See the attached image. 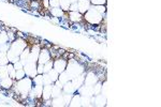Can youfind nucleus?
Here are the masks:
<instances>
[{
	"mask_svg": "<svg viewBox=\"0 0 161 107\" xmlns=\"http://www.w3.org/2000/svg\"><path fill=\"white\" fill-rule=\"evenodd\" d=\"M65 72L67 73L69 80H71V79H73V78H75L76 76L81 75V74L84 72V67L78 60L72 58V59H70L68 61L67 69H66Z\"/></svg>",
	"mask_w": 161,
	"mask_h": 107,
	"instance_id": "nucleus-2",
	"label": "nucleus"
},
{
	"mask_svg": "<svg viewBox=\"0 0 161 107\" xmlns=\"http://www.w3.org/2000/svg\"><path fill=\"white\" fill-rule=\"evenodd\" d=\"M9 63V60H8L7 54H3V55L0 57V65H7Z\"/></svg>",
	"mask_w": 161,
	"mask_h": 107,
	"instance_id": "nucleus-26",
	"label": "nucleus"
},
{
	"mask_svg": "<svg viewBox=\"0 0 161 107\" xmlns=\"http://www.w3.org/2000/svg\"><path fill=\"white\" fill-rule=\"evenodd\" d=\"M63 92H62V89H60V88H58V87H56L55 85L53 84V89H52V99L53 98H57V96H59L61 95Z\"/></svg>",
	"mask_w": 161,
	"mask_h": 107,
	"instance_id": "nucleus-18",
	"label": "nucleus"
},
{
	"mask_svg": "<svg viewBox=\"0 0 161 107\" xmlns=\"http://www.w3.org/2000/svg\"><path fill=\"white\" fill-rule=\"evenodd\" d=\"M67 64H68V59H65L63 57H57L54 59V64H53V69L56 71L58 74L62 73L66 71L67 69Z\"/></svg>",
	"mask_w": 161,
	"mask_h": 107,
	"instance_id": "nucleus-4",
	"label": "nucleus"
},
{
	"mask_svg": "<svg viewBox=\"0 0 161 107\" xmlns=\"http://www.w3.org/2000/svg\"><path fill=\"white\" fill-rule=\"evenodd\" d=\"M25 76H26V73H25L24 69H23V70H19V71H16V73H15V80H19V79H22V78H24Z\"/></svg>",
	"mask_w": 161,
	"mask_h": 107,
	"instance_id": "nucleus-23",
	"label": "nucleus"
},
{
	"mask_svg": "<svg viewBox=\"0 0 161 107\" xmlns=\"http://www.w3.org/2000/svg\"><path fill=\"white\" fill-rule=\"evenodd\" d=\"M107 0H90L91 6H106Z\"/></svg>",
	"mask_w": 161,
	"mask_h": 107,
	"instance_id": "nucleus-24",
	"label": "nucleus"
},
{
	"mask_svg": "<svg viewBox=\"0 0 161 107\" xmlns=\"http://www.w3.org/2000/svg\"><path fill=\"white\" fill-rule=\"evenodd\" d=\"M105 15H102L101 13H99L94 6H90L89 10L86 12L85 14H83V18L86 23H88L89 25H100L103 20Z\"/></svg>",
	"mask_w": 161,
	"mask_h": 107,
	"instance_id": "nucleus-3",
	"label": "nucleus"
},
{
	"mask_svg": "<svg viewBox=\"0 0 161 107\" xmlns=\"http://www.w3.org/2000/svg\"><path fill=\"white\" fill-rule=\"evenodd\" d=\"M37 73L38 74H43V73H44V64L38 63V64H37Z\"/></svg>",
	"mask_w": 161,
	"mask_h": 107,
	"instance_id": "nucleus-30",
	"label": "nucleus"
},
{
	"mask_svg": "<svg viewBox=\"0 0 161 107\" xmlns=\"http://www.w3.org/2000/svg\"><path fill=\"white\" fill-rule=\"evenodd\" d=\"M69 106L74 107V106H81V94H75L73 93V96L71 99V102L69 104Z\"/></svg>",
	"mask_w": 161,
	"mask_h": 107,
	"instance_id": "nucleus-14",
	"label": "nucleus"
},
{
	"mask_svg": "<svg viewBox=\"0 0 161 107\" xmlns=\"http://www.w3.org/2000/svg\"><path fill=\"white\" fill-rule=\"evenodd\" d=\"M10 45H11V43H10V42L0 44V53H7L8 50H9V48H10Z\"/></svg>",
	"mask_w": 161,
	"mask_h": 107,
	"instance_id": "nucleus-25",
	"label": "nucleus"
},
{
	"mask_svg": "<svg viewBox=\"0 0 161 107\" xmlns=\"http://www.w3.org/2000/svg\"><path fill=\"white\" fill-rule=\"evenodd\" d=\"M52 106H66L65 105V101H63V96L62 94L57 98H53L52 99Z\"/></svg>",
	"mask_w": 161,
	"mask_h": 107,
	"instance_id": "nucleus-15",
	"label": "nucleus"
},
{
	"mask_svg": "<svg viewBox=\"0 0 161 107\" xmlns=\"http://www.w3.org/2000/svg\"><path fill=\"white\" fill-rule=\"evenodd\" d=\"M62 96H63V101H65V105L66 106H69L71 102V99L73 96V93H62Z\"/></svg>",
	"mask_w": 161,
	"mask_h": 107,
	"instance_id": "nucleus-21",
	"label": "nucleus"
},
{
	"mask_svg": "<svg viewBox=\"0 0 161 107\" xmlns=\"http://www.w3.org/2000/svg\"><path fill=\"white\" fill-rule=\"evenodd\" d=\"M32 84L34 85H41L43 86V74H37L34 78H32Z\"/></svg>",
	"mask_w": 161,
	"mask_h": 107,
	"instance_id": "nucleus-17",
	"label": "nucleus"
},
{
	"mask_svg": "<svg viewBox=\"0 0 161 107\" xmlns=\"http://www.w3.org/2000/svg\"><path fill=\"white\" fill-rule=\"evenodd\" d=\"M30 48L29 46H27L26 48H25L24 50L22 52V54H20V56H19V61L23 63V64H26V62H27V59H28V56H29V54H30Z\"/></svg>",
	"mask_w": 161,
	"mask_h": 107,
	"instance_id": "nucleus-13",
	"label": "nucleus"
},
{
	"mask_svg": "<svg viewBox=\"0 0 161 107\" xmlns=\"http://www.w3.org/2000/svg\"><path fill=\"white\" fill-rule=\"evenodd\" d=\"M70 1H71V3H73V2H78V0H70Z\"/></svg>",
	"mask_w": 161,
	"mask_h": 107,
	"instance_id": "nucleus-32",
	"label": "nucleus"
},
{
	"mask_svg": "<svg viewBox=\"0 0 161 107\" xmlns=\"http://www.w3.org/2000/svg\"><path fill=\"white\" fill-rule=\"evenodd\" d=\"M50 2V8H58L60 4L59 0H48Z\"/></svg>",
	"mask_w": 161,
	"mask_h": 107,
	"instance_id": "nucleus-27",
	"label": "nucleus"
},
{
	"mask_svg": "<svg viewBox=\"0 0 161 107\" xmlns=\"http://www.w3.org/2000/svg\"><path fill=\"white\" fill-rule=\"evenodd\" d=\"M52 59V56H51L50 49L47 48H41L40 54H39V58H38V63H41V64H44L47 61H50Z\"/></svg>",
	"mask_w": 161,
	"mask_h": 107,
	"instance_id": "nucleus-5",
	"label": "nucleus"
},
{
	"mask_svg": "<svg viewBox=\"0 0 161 107\" xmlns=\"http://www.w3.org/2000/svg\"><path fill=\"white\" fill-rule=\"evenodd\" d=\"M8 76H9V73L7 70V65H0V79L8 77Z\"/></svg>",
	"mask_w": 161,
	"mask_h": 107,
	"instance_id": "nucleus-20",
	"label": "nucleus"
},
{
	"mask_svg": "<svg viewBox=\"0 0 161 107\" xmlns=\"http://www.w3.org/2000/svg\"><path fill=\"white\" fill-rule=\"evenodd\" d=\"M78 12L81 14H85L91 6L90 0H78Z\"/></svg>",
	"mask_w": 161,
	"mask_h": 107,
	"instance_id": "nucleus-10",
	"label": "nucleus"
},
{
	"mask_svg": "<svg viewBox=\"0 0 161 107\" xmlns=\"http://www.w3.org/2000/svg\"><path fill=\"white\" fill-rule=\"evenodd\" d=\"M99 79L97 77V75L93 72H89L86 74V77L84 79V86H87V87H94V85L97 83Z\"/></svg>",
	"mask_w": 161,
	"mask_h": 107,
	"instance_id": "nucleus-8",
	"label": "nucleus"
},
{
	"mask_svg": "<svg viewBox=\"0 0 161 107\" xmlns=\"http://www.w3.org/2000/svg\"><path fill=\"white\" fill-rule=\"evenodd\" d=\"M68 19L71 23H76V24H81L84 20L83 14H81L78 11H69L68 12Z\"/></svg>",
	"mask_w": 161,
	"mask_h": 107,
	"instance_id": "nucleus-7",
	"label": "nucleus"
},
{
	"mask_svg": "<svg viewBox=\"0 0 161 107\" xmlns=\"http://www.w3.org/2000/svg\"><path fill=\"white\" fill-rule=\"evenodd\" d=\"M28 46L27 41L23 38H16L10 45L9 50L7 52V57L9 62L15 63L19 61V56L23 50Z\"/></svg>",
	"mask_w": 161,
	"mask_h": 107,
	"instance_id": "nucleus-1",
	"label": "nucleus"
},
{
	"mask_svg": "<svg viewBox=\"0 0 161 107\" xmlns=\"http://www.w3.org/2000/svg\"><path fill=\"white\" fill-rule=\"evenodd\" d=\"M59 2H60V4H59L60 9L65 12H69V8H70V4H71L70 0H59Z\"/></svg>",
	"mask_w": 161,
	"mask_h": 107,
	"instance_id": "nucleus-16",
	"label": "nucleus"
},
{
	"mask_svg": "<svg viewBox=\"0 0 161 107\" xmlns=\"http://www.w3.org/2000/svg\"><path fill=\"white\" fill-rule=\"evenodd\" d=\"M13 83L14 79H12L11 77H4L2 79H0V87L4 88V89H11L13 87Z\"/></svg>",
	"mask_w": 161,
	"mask_h": 107,
	"instance_id": "nucleus-12",
	"label": "nucleus"
},
{
	"mask_svg": "<svg viewBox=\"0 0 161 107\" xmlns=\"http://www.w3.org/2000/svg\"><path fill=\"white\" fill-rule=\"evenodd\" d=\"M53 64H54V59H51L50 61H47L46 63H44V73L50 72V71L53 69Z\"/></svg>",
	"mask_w": 161,
	"mask_h": 107,
	"instance_id": "nucleus-22",
	"label": "nucleus"
},
{
	"mask_svg": "<svg viewBox=\"0 0 161 107\" xmlns=\"http://www.w3.org/2000/svg\"><path fill=\"white\" fill-rule=\"evenodd\" d=\"M69 11H78V2H73V3H71L70 8H69Z\"/></svg>",
	"mask_w": 161,
	"mask_h": 107,
	"instance_id": "nucleus-31",
	"label": "nucleus"
},
{
	"mask_svg": "<svg viewBox=\"0 0 161 107\" xmlns=\"http://www.w3.org/2000/svg\"><path fill=\"white\" fill-rule=\"evenodd\" d=\"M37 64L38 63H32V62H27L26 64H24V71L26 73V76L34 78L37 75Z\"/></svg>",
	"mask_w": 161,
	"mask_h": 107,
	"instance_id": "nucleus-6",
	"label": "nucleus"
},
{
	"mask_svg": "<svg viewBox=\"0 0 161 107\" xmlns=\"http://www.w3.org/2000/svg\"><path fill=\"white\" fill-rule=\"evenodd\" d=\"M52 89H53V84H48V85H43V90H42V100L46 101L52 99Z\"/></svg>",
	"mask_w": 161,
	"mask_h": 107,
	"instance_id": "nucleus-9",
	"label": "nucleus"
},
{
	"mask_svg": "<svg viewBox=\"0 0 161 107\" xmlns=\"http://www.w3.org/2000/svg\"><path fill=\"white\" fill-rule=\"evenodd\" d=\"M48 11H50V13L53 17H57V18L63 17L66 14H67V12L62 11L59 7H58V8H50V9H48Z\"/></svg>",
	"mask_w": 161,
	"mask_h": 107,
	"instance_id": "nucleus-11",
	"label": "nucleus"
},
{
	"mask_svg": "<svg viewBox=\"0 0 161 107\" xmlns=\"http://www.w3.org/2000/svg\"><path fill=\"white\" fill-rule=\"evenodd\" d=\"M13 65H14V69L16 71H19V70H23L24 69V64H23L20 61H17V62H15L13 63Z\"/></svg>",
	"mask_w": 161,
	"mask_h": 107,
	"instance_id": "nucleus-28",
	"label": "nucleus"
},
{
	"mask_svg": "<svg viewBox=\"0 0 161 107\" xmlns=\"http://www.w3.org/2000/svg\"><path fill=\"white\" fill-rule=\"evenodd\" d=\"M40 1H41V6H42L43 9H45V10L50 9V2H48V0H40Z\"/></svg>",
	"mask_w": 161,
	"mask_h": 107,
	"instance_id": "nucleus-29",
	"label": "nucleus"
},
{
	"mask_svg": "<svg viewBox=\"0 0 161 107\" xmlns=\"http://www.w3.org/2000/svg\"><path fill=\"white\" fill-rule=\"evenodd\" d=\"M9 42V38H8V33L6 30H0V44L2 43Z\"/></svg>",
	"mask_w": 161,
	"mask_h": 107,
	"instance_id": "nucleus-19",
	"label": "nucleus"
},
{
	"mask_svg": "<svg viewBox=\"0 0 161 107\" xmlns=\"http://www.w3.org/2000/svg\"><path fill=\"white\" fill-rule=\"evenodd\" d=\"M37 1H38V0H37Z\"/></svg>",
	"mask_w": 161,
	"mask_h": 107,
	"instance_id": "nucleus-33",
	"label": "nucleus"
}]
</instances>
